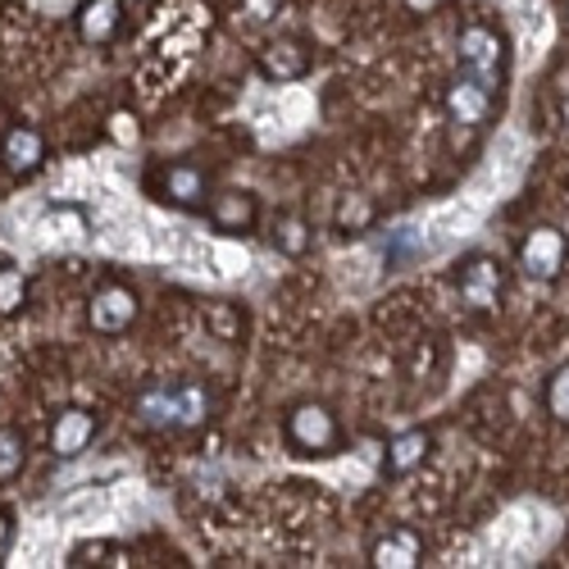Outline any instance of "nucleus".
<instances>
[{"label":"nucleus","mask_w":569,"mask_h":569,"mask_svg":"<svg viewBox=\"0 0 569 569\" xmlns=\"http://www.w3.org/2000/svg\"><path fill=\"white\" fill-rule=\"evenodd\" d=\"M210 415L206 388H147L137 397V419L147 429H192Z\"/></svg>","instance_id":"f257e3e1"},{"label":"nucleus","mask_w":569,"mask_h":569,"mask_svg":"<svg viewBox=\"0 0 569 569\" xmlns=\"http://www.w3.org/2000/svg\"><path fill=\"white\" fill-rule=\"evenodd\" d=\"M282 438H288V447L297 456H328L338 447L342 429H338V415L319 406V401H301L288 410V419H282Z\"/></svg>","instance_id":"f03ea898"},{"label":"nucleus","mask_w":569,"mask_h":569,"mask_svg":"<svg viewBox=\"0 0 569 569\" xmlns=\"http://www.w3.org/2000/svg\"><path fill=\"white\" fill-rule=\"evenodd\" d=\"M456 56H460L465 73H473V78L488 82V87H497V82L506 78V37H501L497 28H488V23H469V28H460V37H456Z\"/></svg>","instance_id":"7ed1b4c3"},{"label":"nucleus","mask_w":569,"mask_h":569,"mask_svg":"<svg viewBox=\"0 0 569 569\" xmlns=\"http://www.w3.org/2000/svg\"><path fill=\"white\" fill-rule=\"evenodd\" d=\"M137 310L141 306H137L132 288H123V282H101V288L91 292V301H87V323H91V333L119 338L137 323Z\"/></svg>","instance_id":"20e7f679"},{"label":"nucleus","mask_w":569,"mask_h":569,"mask_svg":"<svg viewBox=\"0 0 569 569\" xmlns=\"http://www.w3.org/2000/svg\"><path fill=\"white\" fill-rule=\"evenodd\" d=\"M501 292H506V269H501V260H492V256H469V260L460 264V301H465L469 310H497Z\"/></svg>","instance_id":"39448f33"},{"label":"nucleus","mask_w":569,"mask_h":569,"mask_svg":"<svg viewBox=\"0 0 569 569\" xmlns=\"http://www.w3.org/2000/svg\"><path fill=\"white\" fill-rule=\"evenodd\" d=\"M519 269H525L529 278H538V282L560 278V269H565V237H560V228H533L525 242H519Z\"/></svg>","instance_id":"423d86ee"},{"label":"nucleus","mask_w":569,"mask_h":569,"mask_svg":"<svg viewBox=\"0 0 569 569\" xmlns=\"http://www.w3.org/2000/svg\"><path fill=\"white\" fill-rule=\"evenodd\" d=\"M447 114L451 123L460 128H483L492 119V87L479 82L473 73H460L451 87H447Z\"/></svg>","instance_id":"0eeeda50"},{"label":"nucleus","mask_w":569,"mask_h":569,"mask_svg":"<svg viewBox=\"0 0 569 569\" xmlns=\"http://www.w3.org/2000/svg\"><path fill=\"white\" fill-rule=\"evenodd\" d=\"M97 415L91 410H82V406H69V410H60L56 415V423H51V451L60 456V460H78L91 442H97Z\"/></svg>","instance_id":"6e6552de"},{"label":"nucleus","mask_w":569,"mask_h":569,"mask_svg":"<svg viewBox=\"0 0 569 569\" xmlns=\"http://www.w3.org/2000/svg\"><path fill=\"white\" fill-rule=\"evenodd\" d=\"M260 73L269 82H297L310 73V51L301 37H273L260 51Z\"/></svg>","instance_id":"1a4fd4ad"},{"label":"nucleus","mask_w":569,"mask_h":569,"mask_svg":"<svg viewBox=\"0 0 569 569\" xmlns=\"http://www.w3.org/2000/svg\"><path fill=\"white\" fill-rule=\"evenodd\" d=\"M0 164H6L14 178H32L46 164V137L37 128H10L6 141H0Z\"/></svg>","instance_id":"9d476101"},{"label":"nucleus","mask_w":569,"mask_h":569,"mask_svg":"<svg viewBox=\"0 0 569 569\" xmlns=\"http://www.w3.org/2000/svg\"><path fill=\"white\" fill-rule=\"evenodd\" d=\"M123 28V0H82L78 6V37L87 46H110Z\"/></svg>","instance_id":"9b49d317"},{"label":"nucleus","mask_w":569,"mask_h":569,"mask_svg":"<svg viewBox=\"0 0 569 569\" xmlns=\"http://www.w3.org/2000/svg\"><path fill=\"white\" fill-rule=\"evenodd\" d=\"M433 451V433L429 429H406L388 442V456H383V469H388V479H406V473H415L423 460H429Z\"/></svg>","instance_id":"f8f14e48"},{"label":"nucleus","mask_w":569,"mask_h":569,"mask_svg":"<svg viewBox=\"0 0 569 569\" xmlns=\"http://www.w3.org/2000/svg\"><path fill=\"white\" fill-rule=\"evenodd\" d=\"M373 565L378 569H410V565H419V556H423V538L415 533V529H388L383 538L373 542Z\"/></svg>","instance_id":"ddd939ff"},{"label":"nucleus","mask_w":569,"mask_h":569,"mask_svg":"<svg viewBox=\"0 0 569 569\" xmlns=\"http://www.w3.org/2000/svg\"><path fill=\"white\" fill-rule=\"evenodd\" d=\"M256 214H260V206L251 192H219L210 201V223L219 232H247L256 223Z\"/></svg>","instance_id":"4468645a"},{"label":"nucleus","mask_w":569,"mask_h":569,"mask_svg":"<svg viewBox=\"0 0 569 569\" xmlns=\"http://www.w3.org/2000/svg\"><path fill=\"white\" fill-rule=\"evenodd\" d=\"M164 201L178 210H197L206 201V173L197 164H169L164 169Z\"/></svg>","instance_id":"2eb2a0df"},{"label":"nucleus","mask_w":569,"mask_h":569,"mask_svg":"<svg viewBox=\"0 0 569 569\" xmlns=\"http://www.w3.org/2000/svg\"><path fill=\"white\" fill-rule=\"evenodd\" d=\"M269 242H273L278 256L301 260V256L310 251V223H306L301 214H282V219L273 223V232H269Z\"/></svg>","instance_id":"dca6fc26"},{"label":"nucleus","mask_w":569,"mask_h":569,"mask_svg":"<svg viewBox=\"0 0 569 569\" xmlns=\"http://www.w3.org/2000/svg\"><path fill=\"white\" fill-rule=\"evenodd\" d=\"M28 465V442L19 429H10V423H0V488L14 483L19 473Z\"/></svg>","instance_id":"f3484780"},{"label":"nucleus","mask_w":569,"mask_h":569,"mask_svg":"<svg viewBox=\"0 0 569 569\" xmlns=\"http://www.w3.org/2000/svg\"><path fill=\"white\" fill-rule=\"evenodd\" d=\"M23 306H28V278H23V269L10 264V260H0V319L19 315Z\"/></svg>","instance_id":"a211bd4d"},{"label":"nucleus","mask_w":569,"mask_h":569,"mask_svg":"<svg viewBox=\"0 0 569 569\" xmlns=\"http://www.w3.org/2000/svg\"><path fill=\"white\" fill-rule=\"evenodd\" d=\"M338 228L342 232H365L369 223H373V201L365 197V192H347L342 201H338Z\"/></svg>","instance_id":"6ab92c4d"},{"label":"nucleus","mask_w":569,"mask_h":569,"mask_svg":"<svg viewBox=\"0 0 569 569\" xmlns=\"http://www.w3.org/2000/svg\"><path fill=\"white\" fill-rule=\"evenodd\" d=\"M206 328L219 342H237L242 338V315H237L232 301H214V306H206Z\"/></svg>","instance_id":"aec40b11"},{"label":"nucleus","mask_w":569,"mask_h":569,"mask_svg":"<svg viewBox=\"0 0 569 569\" xmlns=\"http://www.w3.org/2000/svg\"><path fill=\"white\" fill-rule=\"evenodd\" d=\"M547 410H551L556 423H569V365H560L547 378Z\"/></svg>","instance_id":"412c9836"},{"label":"nucleus","mask_w":569,"mask_h":569,"mask_svg":"<svg viewBox=\"0 0 569 569\" xmlns=\"http://www.w3.org/2000/svg\"><path fill=\"white\" fill-rule=\"evenodd\" d=\"M110 137L119 141V147H132V141L141 137V128H137L132 114H114V119H110Z\"/></svg>","instance_id":"4be33fe9"},{"label":"nucleus","mask_w":569,"mask_h":569,"mask_svg":"<svg viewBox=\"0 0 569 569\" xmlns=\"http://www.w3.org/2000/svg\"><path fill=\"white\" fill-rule=\"evenodd\" d=\"M242 10H247L251 23H269L278 14V0H242Z\"/></svg>","instance_id":"5701e85b"},{"label":"nucleus","mask_w":569,"mask_h":569,"mask_svg":"<svg viewBox=\"0 0 569 569\" xmlns=\"http://www.w3.org/2000/svg\"><path fill=\"white\" fill-rule=\"evenodd\" d=\"M10 542H14V519H10L6 510H0V560L10 556Z\"/></svg>","instance_id":"b1692460"}]
</instances>
